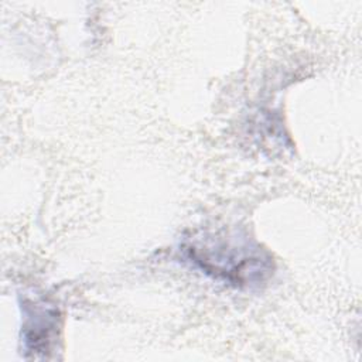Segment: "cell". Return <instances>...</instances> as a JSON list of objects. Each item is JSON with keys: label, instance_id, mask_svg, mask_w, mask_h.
Here are the masks:
<instances>
[{"label": "cell", "instance_id": "6da1fadb", "mask_svg": "<svg viewBox=\"0 0 362 362\" xmlns=\"http://www.w3.org/2000/svg\"><path fill=\"white\" fill-rule=\"evenodd\" d=\"M34 321H28L24 327V338L30 349L37 352L48 351V344L52 341V334L57 328L55 310H38Z\"/></svg>", "mask_w": 362, "mask_h": 362}]
</instances>
